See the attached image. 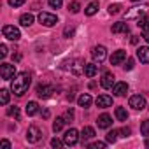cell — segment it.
Returning <instances> with one entry per match:
<instances>
[{
	"label": "cell",
	"mask_w": 149,
	"mask_h": 149,
	"mask_svg": "<svg viewBox=\"0 0 149 149\" xmlns=\"http://www.w3.org/2000/svg\"><path fill=\"white\" fill-rule=\"evenodd\" d=\"M30 83H32V76H30V74L28 72H19L18 76L13 79V83H11V91L16 97H23L28 91Z\"/></svg>",
	"instance_id": "obj_1"
},
{
	"label": "cell",
	"mask_w": 149,
	"mask_h": 149,
	"mask_svg": "<svg viewBox=\"0 0 149 149\" xmlns=\"http://www.w3.org/2000/svg\"><path fill=\"white\" fill-rule=\"evenodd\" d=\"M0 76H2V79H6V81L14 79L16 77V67L9 65V63H2V67H0Z\"/></svg>",
	"instance_id": "obj_2"
},
{
	"label": "cell",
	"mask_w": 149,
	"mask_h": 149,
	"mask_svg": "<svg viewBox=\"0 0 149 149\" xmlns=\"http://www.w3.org/2000/svg\"><path fill=\"white\" fill-rule=\"evenodd\" d=\"M77 140H79V132H77L76 128H70V130L65 132V135H63V142H65V146H76Z\"/></svg>",
	"instance_id": "obj_3"
},
{
	"label": "cell",
	"mask_w": 149,
	"mask_h": 149,
	"mask_svg": "<svg viewBox=\"0 0 149 149\" xmlns=\"http://www.w3.org/2000/svg\"><path fill=\"white\" fill-rule=\"evenodd\" d=\"M39 21L44 26H54L58 23V16L56 14H51V13H40L39 14Z\"/></svg>",
	"instance_id": "obj_4"
},
{
	"label": "cell",
	"mask_w": 149,
	"mask_h": 149,
	"mask_svg": "<svg viewBox=\"0 0 149 149\" xmlns=\"http://www.w3.org/2000/svg\"><path fill=\"white\" fill-rule=\"evenodd\" d=\"M2 33H4V37H7L9 40H19V37H21L19 30H18L14 25H6V26L2 28Z\"/></svg>",
	"instance_id": "obj_5"
},
{
	"label": "cell",
	"mask_w": 149,
	"mask_h": 149,
	"mask_svg": "<svg viewBox=\"0 0 149 149\" xmlns=\"http://www.w3.org/2000/svg\"><path fill=\"white\" fill-rule=\"evenodd\" d=\"M147 6H140V7H132L126 14H125V18L126 19H133V18H142V16H146V13H147Z\"/></svg>",
	"instance_id": "obj_6"
},
{
	"label": "cell",
	"mask_w": 149,
	"mask_h": 149,
	"mask_svg": "<svg viewBox=\"0 0 149 149\" xmlns=\"http://www.w3.org/2000/svg\"><path fill=\"white\" fill-rule=\"evenodd\" d=\"M42 139V132L39 130V126H28V130H26V140L28 142H32V144H35V142H39Z\"/></svg>",
	"instance_id": "obj_7"
},
{
	"label": "cell",
	"mask_w": 149,
	"mask_h": 149,
	"mask_svg": "<svg viewBox=\"0 0 149 149\" xmlns=\"http://www.w3.org/2000/svg\"><path fill=\"white\" fill-rule=\"evenodd\" d=\"M130 107L135 109V111L146 109V98H144L142 95H133V97H130Z\"/></svg>",
	"instance_id": "obj_8"
},
{
	"label": "cell",
	"mask_w": 149,
	"mask_h": 149,
	"mask_svg": "<svg viewBox=\"0 0 149 149\" xmlns=\"http://www.w3.org/2000/svg\"><path fill=\"white\" fill-rule=\"evenodd\" d=\"M91 56H93L95 61L102 63V61L105 60V56H107V49H105L104 46H95V47L91 49Z\"/></svg>",
	"instance_id": "obj_9"
},
{
	"label": "cell",
	"mask_w": 149,
	"mask_h": 149,
	"mask_svg": "<svg viewBox=\"0 0 149 149\" xmlns=\"http://www.w3.org/2000/svg\"><path fill=\"white\" fill-rule=\"evenodd\" d=\"M114 79H116V77H114V74L105 72L104 76H102V81H100L102 88H105V90H112V88H114V84H116V81H114Z\"/></svg>",
	"instance_id": "obj_10"
},
{
	"label": "cell",
	"mask_w": 149,
	"mask_h": 149,
	"mask_svg": "<svg viewBox=\"0 0 149 149\" xmlns=\"http://www.w3.org/2000/svg\"><path fill=\"white\" fill-rule=\"evenodd\" d=\"M125 60H126V51H123V49L114 51L111 54V65H121Z\"/></svg>",
	"instance_id": "obj_11"
},
{
	"label": "cell",
	"mask_w": 149,
	"mask_h": 149,
	"mask_svg": "<svg viewBox=\"0 0 149 149\" xmlns=\"http://www.w3.org/2000/svg\"><path fill=\"white\" fill-rule=\"evenodd\" d=\"M53 91H54V88H53L51 84H40V86H37V95H39L40 98H47V97H51Z\"/></svg>",
	"instance_id": "obj_12"
},
{
	"label": "cell",
	"mask_w": 149,
	"mask_h": 149,
	"mask_svg": "<svg viewBox=\"0 0 149 149\" xmlns=\"http://www.w3.org/2000/svg\"><path fill=\"white\" fill-rule=\"evenodd\" d=\"M95 104H97L100 109H107V107L112 105V97H109V95H100V97H97Z\"/></svg>",
	"instance_id": "obj_13"
},
{
	"label": "cell",
	"mask_w": 149,
	"mask_h": 149,
	"mask_svg": "<svg viewBox=\"0 0 149 149\" xmlns=\"http://www.w3.org/2000/svg\"><path fill=\"white\" fill-rule=\"evenodd\" d=\"M112 93H114L116 97H125V95L128 93V84H126V83H116L114 88H112Z\"/></svg>",
	"instance_id": "obj_14"
},
{
	"label": "cell",
	"mask_w": 149,
	"mask_h": 149,
	"mask_svg": "<svg viewBox=\"0 0 149 149\" xmlns=\"http://www.w3.org/2000/svg\"><path fill=\"white\" fill-rule=\"evenodd\" d=\"M97 123H98V128H109V126H112V118L109 114H100Z\"/></svg>",
	"instance_id": "obj_15"
},
{
	"label": "cell",
	"mask_w": 149,
	"mask_h": 149,
	"mask_svg": "<svg viewBox=\"0 0 149 149\" xmlns=\"http://www.w3.org/2000/svg\"><path fill=\"white\" fill-rule=\"evenodd\" d=\"M137 58L142 61V63H149V47L147 46H142L137 49Z\"/></svg>",
	"instance_id": "obj_16"
},
{
	"label": "cell",
	"mask_w": 149,
	"mask_h": 149,
	"mask_svg": "<svg viewBox=\"0 0 149 149\" xmlns=\"http://www.w3.org/2000/svg\"><path fill=\"white\" fill-rule=\"evenodd\" d=\"M91 102H93V98H91V95L90 93H83V95H79V98H77V104H79V107H90L91 105Z\"/></svg>",
	"instance_id": "obj_17"
},
{
	"label": "cell",
	"mask_w": 149,
	"mask_h": 149,
	"mask_svg": "<svg viewBox=\"0 0 149 149\" xmlns=\"http://www.w3.org/2000/svg\"><path fill=\"white\" fill-rule=\"evenodd\" d=\"M128 32H130V28L123 21H118V23L112 25V33H128Z\"/></svg>",
	"instance_id": "obj_18"
},
{
	"label": "cell",
	"mask_w": 149,
	"mask_h": 149,
	"mask_svg": "<svg viewBox=\"0 0 149 149\" xmlns=\"http://www.w3.org/2000/svg\"><path fill=\"white\" fill-rule=\"evenodd\" d=\"M97 72H98V67L95 63H86L84 65V76L86 77H95Z\"/></svg>",
	"instance_id": "obj_19"
},
{
	"label": "cell",
	"mask_w": 149,
	"mask_h": 149,
	"mask_svg": "<svg viewBox=\"0 0 149 149\" xmlns=\"http://www.w3.org/2000/svg\"><path fill=\"white\" fill-rule=\"evenodd\" d=\"M93 137H95V130H93L91 126H84L83 132H81V139L86 142V140H90V139H93Z\"/></svg>",
	"instance_id": "obj_20"
},
{
	"label": "cell",
	"mask_w": 149,
	"mask_h": 149,
	"mask_svg": "<svg viewBox=\"0 0 149 149\" xmlns=\"http://www.w3.org/2000/svg\"><path fill=\"white\" fill-rule=\"evenodd\" d=\"M114 114H116L118 121H126V119H128V111H126L125 107H116Z\"/></svg>",
	"instance_id": "obj_21"
},
{
	"label": "cell",
	"mask_w": 149,
	"mask_h": 149,
	"mask_svg": "<svg viewBox=\"0 0 149 149\" xmlns=\"http://www.w3.org/2000/svg\"><path fill=\"white\" fill-rule=\"evenodd\" d=\"M19 23H21V26H30V25L33 23V14H30V13H26V14H21V18H19Z\"/></svg>",
	"instance_id": "obj_22"
},
{
	"label": "cell",
	"mask_w": 149,
	"mask_h": 149,
	"mask_svg": "<svg viewBox=\"0 0 149 149\" xmlns=\"http://www.w3.org/2000/svg\"><path fill=\"white\" fill-rule=\"evenodd\" d=\"M97 11H98V2H90L88 7L84 9V14L86 16H93V14H97Z\"/></svg>",
	"instance_id": "obj_23"
},
{
	"label": "cell",
	"mask_w": 149,
	"mask_h": 149,
	"mask_svg": "<svg viewBox=\"0 0 149 149\" xmlns=\"http://www.w3.org/2000/svg\"><path fill=\"white\" fill-rule=\"evenodd\" d=\"M67 121H65V118L63 116H60V118H56L54 119V123H53V132H61V128H63V125H65Z\"/></svg>",
	"instance_id": "obj_24"
},
{
	"label": "cell",
	"mask_w": 149,
	"mask_h": 149,
	"mask_svg": "<svg viewBox=\"0 0 149 149\" xmlns=\"http://www.w3.org/2000/svg\"><path fill=\"white\" fill-rule=\"evenodd\" d=\"M39 112V104L37 102H28L26 104V114L28 116H33V114H37Z\"/></svg>",
	"instance_id": "obj_25"
},
{
	"label": "cell",
	"mask_w": 149,
	"mask_h": 149,
	"mask_svg": "<svg viewBox=\"0 0 149 149\" xmlns=\"http://www.w3.org/2000/svg\"><path fill=\"white\" fill-rule=\"evenodd\" d=\"M118 135H119V133H118V130H111V132L105 135V140H107L109 144H114V142H116V139H118Z\"/></svg>",
	"instance_id": "obj_26"
},
{
	"label": "cell",
	"mask_w": 149,
	"mask_h": 149,
	"mask_svg": "<svg viewBox=\"0 0 149 149\" xmlns=\"http://www.w3.org/2000/svg\"><path fill=\"white\" fill-rule=\"evenodd\" d=\"M137 26L142 28V30L147 28V26H149V16H142V18H139V19H137Z\"/></svg>",
	"instance_id": "obj_27"
},
{
	"label": "cell",
	"mask_w": 149,
	"mask_h": 149,
	"mask_svg": "<svg viewBox=\"0 0 149 149\" xmlns=\"http://www.w3.org/2000/svg\"><path fill=\"white\" fill-rule=\"evenodd\" d=\"M0 104L2 105L9 104V91L7 90H0Z\"/></svg>",
	"instance_id": "obj_28"
},
{
	"label": "cell",
	"mask_w": 149,
	"mask_h": 149,
	"mask_svg": "<svg viewBox=\"0 0 149 149\" xmlns=\"http://www.w3.org/2000/svg\"><path fill=\"white\" fill-rule=\"evenodd\" d=\"M7 116H11V118H19V107H16V105H13V107H7Z\"/></svg>",
	"instance_id": "obj_29"
},
{
	"label": "cell",
	"mask_w": 149,
	"mask_h": 149,
	"mask_svg": "<svg viewBox=\"0 0 149 149\" xmlns=\"http://www.w3.org/2000/svg\"><path fill=\"white\" fill-rule=\"evenodd\" d=\"M79 9H81V4H79V2H70V4H68V11H70L72 14H77Z\"/></svg>",
	"instance_id": "obj_30"
},
{
	"label": "cell",
	"mask_w": 149,
	"mask_h": 149,
	"mask_svg": "<svg viewBox=\"0 0 149 149\" xmlns=\"http://www.w3.org/2000/svg\"><path fill=\"white\" fill-rule=\"evenodd\" d=\"M121 6L119 4H111L109 6V14H118V13H121Z\"/></svg>",
	"instance_id": "obj_31"
},
{
	"label": "cell",
	"mask_w": 149,
	"mask_h": 149,
	"mask_svg": "<svg viewBox=\"0 0 149 149\" xmlns=\"http://www.w3.org/2000/svg\"><path fill=\"white\" fill-rule=\"evenodd\" d=\"M140 132H142V135L149 137V119H146V121L140 125Z\"/></svg>",
	"instance_id": "obj_32"
},
{
	"label": "cell",
	"mask_w": 149,
	"mask_h": 149,
	"mask_svg": "<svg viewBox=\"0 0 149 149\" xmlns=\"http://www.w3.org/2000/svg\"><path fill=\"white\" fill-rule=\"evenodd\" d=\"M118 133H119V137H123V139H126V137H130V133H132V130H130L128 126H123L121 130H118Z\"/></svg>",
	"instance_id": "obj_33"
},
{
	"label": "cell",
	"mask_w": 149,
	"mask_h": 149,
	"mask_svg": "<svg viewBox=\"0 0 149 149\" xmlns=\"http://www.w3.org/2000/svg\"><path fill=\"white\" fill-rule=\"evenodd\" d=\"M105 146H107V142H100V140H98V142H91L88 147H90V149H104Z\"/></svg>",
	"instance_id": "obj_34"
},
{
	"label": "cell",
	"mask_w": 149,
	"mask_h": 149,
	"mask_svg": "<svg viewBox=\"0 0 149 149\" xmlns=\"http://www.w3.org/2000/svg\"><path fill=\"white\" fill-rule=\"evenodd\" d=\"M133 63H135V61H133V58H126V60H125L123 68H125V70H132V68H133Z\"/></svg>",
	"instance_id": "obj_35"
},
{
	"label": "cell",
	"mask_w": 149,
	"mask_h": 149,
	"mask_svg": "<svg viewBox=\"0 0 149 149\" xmlns=\"http://www.w3.org/2000/svg\"><path fill=\"white\" fill-rule=\"evenodd\" d=\"M61 4H63V0H49V7H53V9H60Z\"/></svg>",
	"instance_id": "obj_36"
},
{
	"label": "cell",
	"mask_w": 149,
	"mask_h": 149,
	"mask_svg": "<svg viewBox=\"0 0 149 149\" xmlns=\"http://www.w3.org/2000/svg\"><path fill=\"white\" fill-rule=\"evenodd\" d=\"M26 2V0H9V6L11 7H19V6H23Z\"/></svg>",
	"instance_id": "obj_37"
},
{
	"label": "cell",
	"mask_w": 149,
	"mask_h": 149,
	"mask_svg": "<svg viewBox=\"0 0 149 149\" xmlns=\"http://www.w3.org/2000/svg\"><path fill=\"white\" fill-rule=\"evenodd\" d=\"M63 118H65V121H67V123H70V121L74 119V111H72V109H70V111H67V112L63 114Z\"/></svg>",
	"instance_id": "obj_38"
},
{
	"label": "cell",
	"mask_w": 149,
	"mask_h": 149,
	"mask_svg": "<svg viewBox=\"0 0 149 149\" xmlns=\"http://www.w3.org/2000/svg\"><path fill=\"white\" fill-rule=\"evenodd\" d=\"M63 144H65V142H61L60 139H53V140H51V146H53V147H56V149H58V147H61Z\"/></svg>",
	"instance_id": "obj_39"
},
{
	"label": "cell",
	"mask_w": 149,
	"mask_h": 149,
	"mask_svg": "<svg viewBox=\"0 0 149 149\" xmlns=\"http://www.w3.org/2000/svg\"><path fill=\"white\" fill-rule=\"evenodd\" d=\"M0 56H2V58H6V56H7V46H6V44L0 46Z\"/></svg>",
	"instance_id": "obj_40"
},
{
	"label": "cell",
	"mask_w": 149,
	"mask_h": 149,
	"mask_svg": "<svg viewBox=\"0 0 149 149\" xmlns=\"http://www.w3.org/2000/svg\"><path fill=\"white\" fill-rule=\"evenodd\" d=\"M142 39H144V40H146V42H149V26H147V28H144V30H142Z\"/></svg>",
	"instance_id": "obj_41"
},
{
	"label": "cell",
	"mask_w": 149,
	"mask_h": 149,
	"mask_svg": "<svg viewBox=\"0 0 149 149\" xmlns=\"http://www.w3.org/2000/svg\"><path fill=\"white\" fill-rule=\"evenodd\" d=\"M2 147H6V149H9V147H11V142L4 139V140H2Z\"/></svg>",
	"instance_id": "obj_42"
},
{
	"label": "cell",
	"mask_w": 149,
	"mask_h": 149,
	"mask_svg": "<svg viewBox=\"0 0 149 149\" xmlns=\"http://www.w3.org/2000/svg\"><path fill=\"white\" fill-rule=\"evenodd\" d=\"M42 118H49V111H47V109L42 111Z\"/></svg>",
	"instance_id": "obj_43"
},
{
	"label": "cell",
	"mask_w": 149,
	"mask_h": 149,
	"mask_svg": "<svg viewBox=\"0 0 149 149\" xmlns=\"http://www.w3.org/2000/svg\"><path fill=\"white\" fill-rule=\"evenodd\" d=\"M72 33H74V30H72V28H67V30H65V35H72Z\"/></svg>",
	"instance_id": "obj_44"
},
{
	"label": "cell",
	"mask_w": 149,
	"mask_h": 149,
	"mask_svg": "<svg viewBox=\"0 0 149 149\" xmlns=\"http://www.w3.org/2000/svg\"><path fill=\"white\" fill-rule=\"evenodd\" d=\"M146 147H147V149H149V137H147V139H146Z\"/></svg>",
	"instance_id": "obj_45"
},
{
	"label": "cell",
	"mask_w": 149,
	"mask_h": 149,
	"mask_svg": "<svg viewBox=\"0 0 149 149\" xmlns=\"http://www.w3.org/2000/svg\"><path fill=\"white\" fill-rule=\"evenodd\" d=\"M133 2H139V0H133Z\"/></svg>",
	"instance_id": "obj_46"
}]
</instances>
